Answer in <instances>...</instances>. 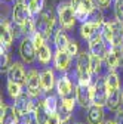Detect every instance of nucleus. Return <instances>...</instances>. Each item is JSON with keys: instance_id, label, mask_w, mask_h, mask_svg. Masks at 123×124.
I'll return each instance as SVG.
<instances>
[{"instance_id": "f257e3e1", "label": "nucleus", "mask_w": 123, "mask_h": 124, "mask_svg": "<svg viewBox=\"0 0 123 124\" xmlns=\"http://www.w3.org/2000/svg\"><path fill=\"white\" fill-rule=\"evenodd\" d=\"M56 13L51 8H44L39 15L34 16V27L36 31L40 33L46 40L51 39V36L55 33V24H56Z\"/></svg>"}, {"instance_id": "f03ea898", "label": "nucleus", "mask_w": 123, "mask_h": 124, "mask_svg": "<svg viewBox=\"0 0 123 124\" xmlns=\"http://www.w3.org/2000/svg\"><path fill=\"white\" fill-rule=\"evenodd\" d=\"M56 16L59 27H62L64 30L70 31L74 28L76 22H77V16H76V8L70 0H62L56 6Z\"/></svg>"}, {"instance_id": "7ed1b4c3", "label": "nucleus", "mask_w": 123, "mask_h": 124, "mask_svg": "<svg viewBox=\"0 0 123 124\" xmlns=\"http://www.w3.org/2000/svg\"><path fill=\"white\" fill-rule=\"evenodd\" d=\"M108 101V89L105 84L104 75H97L95 81L92 83V103L105 106Z\"/></svg>"}, {"instance_id": "20e7f679", "label": "nucleus", "mask_w": 123, "mask_h": 124, "mask_svg": "<svg viewBox=\"0 0 123 124\" xmlns=\"http://www.w3.org/2000/svg\"><path fill=\"white\" fill-rule=\"evenodd\" d=\"M25 93L33 99H37L42 96L43 89L40 83V72L36 68H31L27 71V81H25Z\"/></svg>"}, {"instance_id": "39448f33", "label": "nucleus", "mask_w": 123, "mask_h": 124, "mask_svg": "<svg viewBox=\"0 0 123 124\" xmlns=\"http://www.w3.org/2000/svg\"><path fill=\"white\" fill-rule=\"evenodd\" d=\"M56 95L59 98H67V96H73L77 99V90H76V86L73 83V80L68 77L67 72H62L58 78H56Z\"/></svg>"}, {"instance_id": "423d86ee", "label": "nucleus", "mask_w": 123, "mask_h": 124, "mask_svg": "<svg viewBox=\"0 0 123 124\" xmlns=\"http://www.w3.org/2000/svg\"><path fill=\"white\" fill-rule=\"evenodd\" d=\"M18 52H19V58H21V61L24 62V64L31 65L33 62L37 59V49H36L31 37H22L21 39Z\"/></svg>"}, {"instance_id": "0eeeda50", "label": "nucleus", "mask_w": 123, "mask_h": 124, "mask_svg": "<svg viewBox=\"0 0 123 124\" xmlns=\"http://www.w3.org/2000/svg\"><path fill=\"white\" fill-rule=\"evenodd\" d=\"M33 13L30 12L28 6L21 3V2H15L12 9H10V21L13 24H17V25H24L25 22H28L30 19H33Z\"/></svg>"}, {"instance_id": "6e6552de", "label": "nucleus", "mask_w": 123, "mask_h": 124, "mask_svg": "<svg viewBox=\"0 0 123 124\" xmlns=\"http://www.w3.org/2000/svg\"><path fill=\"white\" fill-rule=\"evenodd\" d=\"M107 71H117L123 67V44H116L104 59Z\"/></svg>"}, {"instance_id": "1a4fd4ad", "label": "nucleus", "mask_w": 123, "mask_h": 124, "mask_svg": "<svg viewBox=\"0 0 123 124\" xmlns=\"http://www.w3.org/2000/svg\"><path fill=\"white\" fill-rule=\"evenodd\" d=\"M88 47H89L90 55L98 56V58H102V59H105V56L108 55V52H110V49H111L110 46L104 41L101 33H97L94 37L88 41Z\"/></svg>"}, {"instance_id": "9d476101", "label": "nucleus", "mask_w": 123, "mask_h": 124, "mask_svg": "<svg viewBox=\"0 0 123 124\" xmlns=\"http://www.w3.org/2000/svg\"><path fill=\"white\" fill-rule=\"evenodd\" d=\"M34 103H36V101L31 96H28L25 92L21 96H18L17 99H13V108H15V111H17V114L19 117L31 114L33 108H34Z\"/></svg>"}, {"instance_id": "9b49d317", "label": "nucleus", "mask_w": 123, "mask_h": 124, "mask_svg": "<svg viewBox=\"0 0 123 124\" xmlns=\"http://www.w3.org/2000/svg\"><path fill=\"white\" fill-rule=\"evenodd\" d=\"M8 81H13V83L21 84V86H25L27 71H25V67H24V62H17L15 61L9 67V70H8Z\"/></svg>"}, {"instance_id": "f8f14e48", "label": "nucleus", "mask_w": 123, "mask_h": 124, "mask_svg": "<svg viewBox=\"0 0 123 124\" xmlns=\"http://www.w3.org/2000/svg\"><path fill=\"white\" fill-rule=\"evenodd\" d=\"M71 59L73 56L67 52V50H55L53 53V68L58 72H68L70 67H71Z\"/></svg>"}, {"instance_id": "ddd939ff", "label": "nucleus", "mask_w": 123, "mask_h": 124, "mask_svg": "<svg viewBox=\"0 0 123 124\" xmlns=\"http://www.w3.org/2000/svg\"><path fill=\"white\" fill-rule=\"evenodd\" d=\"M76 103H77V99L73 96H67V98H61L59 99V106H58V114L61 117L62 121H67L71 118L73 111L76 108Z\"/></svg>"}, {"instance_id": "4468645a", "label": "nucleus", "mask_w": 123, "mask_h": 124, "mask_svg": "<svg viewBox=\"0 0 123 124\" xmlns=\"http://www.w3.org/2000/svg\"><path fill=\"white\" fill-rule=\"evenodd\" d=\"M86 121H88V124H104L105 123L104 106L92 103L86 109Z\"/></svg>"}, {"instance_id": "2eb2a0df", "label": "nucleus", "mask_w": 123, "mask_h": 124, "mask_svg": "<svg viewBox=\"0 0 123 124\" xmlns=\"http://www.w3.org/2000/svg\"><path fill=\"white\" fill-rule=\"evenodd\" d=\"M40 83H42V89L44 93H51L53 90V87L56 86V77L53 70L51 68H44L40 71Z\"/></svg>"}, {"instance_id": "dca6fc26", "label": "nucleus", "mask_w": 123, "mask_h": 124, "mask_svg": "<svg viewBox=\"0 0 123 124\" xmlns=\"http://www.w3.org/2000/svg\"><path fill=\"white\" fill-rule=\"evenodd\" d=\"M76 90H77V103L88 109L92 105V84L90 86H80L76 84Z\"/></svg>"}, {"instance_id": "f3484780", "label": "nucleus", "mask_w": 123, "mask_h": 124, "mask_svg": "<svg viewBox=\"0 0 123 124\" xmlns=\"http://www.w3.org/2000/svg\"><path fill=\"white\" fill-rule=\"evenodd\" d=\"M2 34H0V40H2V46L10 47V44L13 43L15 33H13V25L12 21L9 19H2Z\"/></svg>"}, {"instance_id": "a211bd4d", "label": "nucleus", "mask_w": 123, "mask_h": 124, "mask_svg": "<svg viewBox=\"0 0 123 124\" xmlns=\"http://www.w3.org/2000/svg\"><path fill=\"white\" fill-rule=\"evenodd\" d=\"M19 115L17 114V111H15L13 105H8L2 101V120H0V123L2 124H19Z\"/></svg>"}, {"instance_id": "6ab92c4d", "label": "nucleus", "mask_w": 123, "mask_h": 124, "mask_svg": "<svg viewBox=\"0 0 123 124\" xmlns=\"http://www.w3.org/2000/svg\"><path fill=\"white\" fill-rule=\"evenodd\" d=\"M95 8H97L95 0H85V2H80L77 6H76V16H77V21L80 24L86 22L88 15L92 12V9H95Z\"/></svg>"}, {"instance_id": "aec40b11", "label": "nucleus", "mask_w": 123, "mask_h": 124, "mask_svg": "<svg viewBox=\"0 0 123 124\" xmlns=\"http://www.w3.org/2000/svg\"><path fill=\"white\" fill-rule=\"evenodd\" d=\"M70 40L71 39L67 36V30H64L62 27L55 30V33H53V46H55L56 50H67V46H68Z\"/></svg>"}, {"instance_id": "412c9836", "label": "nucleus", "mask_w": 123, "mask_h": 124, "mask_svg": "<svg viewBox=\"0 0 123 124\" xmlns=\"http://www.w3.org/2000/svg\"><path fill=\"white\" fill-rule=\"evenodd\" d=\"M49 112L46 109V106L43 103V99L40 101H36L34 103V108H33V117H34V121L36 124H46L48 123V118H49Z\"/></svg>"}, {"instance_id": "4be33fe9", "label": "nucleus", "mask_w": 123, "mask_h": 124, "mask_svg": "<svg viewBox=\"0 0 123 124\" xmlns=\"http://www.w3.org/2000/svg\"><path fill=\"white\" fill-rule=\"evenodd\" d=\"M99 25H97V24H92V22H89V21H86V22H82L80 24V28H79V34H80V37L83 39V40H86V41H89L92 37H94L97 33H99Z\"/></svg>"}, {"instance_id": "5701e85b", "label": "nucleus", "mask_w": 123, "mask_h": 124, "mask_svg": "<svg viewBox=\"0 0 123 124\" xmlns=\"http://www.w3.org/2000/svg\"><path fill=\"white\" fill-rule=\"evenodd\" d=\"M37 61L43 67H48L51 64V61H53V52L48 43H44L43 46H40L37 49Z\"/></svg>"}, {"instance_id": "b1692460", "label": "nucleus", "mask_w": 123, "mask_h": 124, "mask_svg": "<svg viewBox=\"0 0 123 124\" xmlns=\"http://www.w3.org/2000/svg\"><path fill=\"white\" fill-rule=\"evenodd\" d=\"M104 78H105V84H107V89H108V93L120 90V78H119V74L116 71H107Z\"/></svg>"}, {"instance_id": "393cba45", "label": "nucleus", "mask_w": 123, "mask_h": 124, "mask_svg": "<svg viewBox=\"0 0 123 124\" xmlns=\"http://www.w3.org/2000/svg\"><path fill=\"white\" fill-rule=\"evenodd\" d=\"M122 105H123L122 90H116V92L108 93V101H107L105 108H108L110 111H117V109H120V108H122Z\"/></svg>"}, {"instance_id": "a878e982", "label": "nucleus", "mask_w": 123, "mask_h": 124, "mask_svg": "<svg viewBox=\"0 0 123 124\" xmlns=\"http://www.w3.org/2000/svg\"><path fill=\"white\" fill-rule=\"evenodd\" d=\"M111 28H113V44H123V22L119 19H111Z\"/></svg>"}, {"instance_id": "bb28decb", "label": "nucleus", "mask_w": 123, "mask_h": 124, "mask_svg": "<svg viewBox=\"0 0 123 124\" xmlns=\"http://www.w3.org/2000/svg\"><path fill=\"white\" fill-rule=\"evenodd\" d=\"M99 33L104 39V41L110 46V47H113V28H111V22L110 21H104V24L101 25L99 28Z\"/></svg>"}, {"instance_id": "cd10ccee", "label": "nucleus", "mask_w": 123, "mask_h": 124, "mask_svg": "<svg viewBox=\"0 0 123 124\" xmlns=\"http://www.w3.org/2000/svg\"><path fill=\"white\" fill-rule=\"evenodd\" d=\"M43 103L46 106L49 114H53V112H58V106H59V99L56 95H52V93H48V96L43 99Z\"/></svg>"}, {"instance_id": "c85d7f7f", "label": "nucleus", "mask_w": 123, "mask_h": 124, "mask_svg": "<svg viewBox=\"0 0 123 124\" xmlns=\"http://www.w3.org/2000/svg\"><path fill=\"white\" fill-rule=\"evenodd\" d=\"M25 90H22V86L18 84V83H13V81H8L6 84V93H8V96L13 101V99H17L18 96H21L22 93Z\"/></svg>"}, {"instance_id": "c756f323", "label": "nucleus", "mask_w": 123, "mask_h": 124, "mask_svg": "<svg viewBox=\"0 0 123 124\" xmlns=\"http://www.w3.org/2000/svg\"><path fill=\"white\" fill-rule=\"evenodd\" d=\"M86 21H89V22H92V24H97V25H102L104 24V21H105V18H104V12H102V9L101 8H95V9H92V12L88 15V19Z\"/></svg>"}, {"instance_id": "7c9ffc66", "label": "nucleus", "mask_w": 123, "mask_h": 124, "mask_svg": "<svg viewBox=\"0 0 123 124\" xmlns=\"http://www.w3.org/2000/svg\"><path fill=\"white\" fill-rule=\"evenodd\" d=\"M102 67H105V62L102 58L90 55V71L94 75H101L102 74Z\"/></svg>"}, {"instance_id": "2f4dec72", "label": "nucleus", "mask_w": 123, "mask_h": 124, "mask_svg": "<svg viewBox=\"0 0 123 124\" xmlns=\"http://www.w3.org/2000/svg\"><path fill=\"white\" fill-rule=\"evenodd\" d=\"M9 52L6 46H2V50H0V65H2V71H8L9 67L12 64H9Z\"/></svg>"}, {"instance_id": "473e14b6", "label": "nucleus", "mask_w": 123, "mask_h": 124, "mask_svg": "<svg viewBox=\"0 0 123 124\" xmlns=\"http://www.w3.org/2000/svg\"><path fill=\"white\" fill-rule=\"evenodd\" d=\"M114 18L123 22V0H114Z\"/></svg>"}, {"instance_id": "72a5a7b5", "label": "nucleus", "mask_w": 123, "mask_h": 124, "mask_svg": "<svg viewBox=\"0 0 123 124\" xmlns=\"http://www.w3.org/2000/svg\"><path fill=\"white\" fill-rule=\"evenodd\" d=\"M67 52L74 58V56H77L79 53H80V49H79V43L76 41L74 39L73 40H70V43H68V46H67Z\"/></svg>"}, {"instance_id": "f704fd0d", "label": "nucleus", "mask_w": 123, "mask_h": 124, "mask_svg": "<svg viewBox=\"0 0 123 124\" xmlns=\"http://www.w3.org/2000/svg\"><path fill=\"white\" fill-rule=\"evenodd\" d=\"M46 124H62V120H61V117H59L58 112H53V114L49 115L48 123H46Z\"/></svg>"}, {"instance_id": "c9c22d12", "label": "nucleus", "mask_w": 123, "mask_h": 124, "mask_svg": "<svg viewBox=\"0 0 123 124\" xmlns=\"http://www.w3.org/2000/svg\"><path fill=\"white\" fill-rule=\"evenodd\" d=\"M95 3H97L98 8H101L102 10H105V9H108V8L111 6L113 0H95Z\"/></svg>"}, {"instance_id": "e433bc0d", "label": "nucleus", "mask_w": 123, "mask_h": 124, "mask_svg": "<svg viewBox=\"0 0 123 124\" xmlns=\"http://www.w3.org/2000/svg\"><path fill=\"white\" fill-rule=\"evenodd\" d=\"M114 120L117 121V124H123V108H120V109L116 111V117Z\"/></svg>"}, {"instance_id": "4c0bfd02", "label": "nucleus", "mask_w": 123, "mask_h": 124, "mask_svg": "<svg viewBox=\"0 0 123 124\" xmlns=\"http://www.w3.org/2000/svg\"><path fill=\"white\" fill-rule=\"evenodd\" d=\"M17 2H21V3H24V5L30 6V5H31V3H34L36 0H17Z\"/></svg>"}, {"instance_id": "58836bf2", "label": "nucleus", "mask_w": 123, "mask_h": 124, "mask_svg": "<svg viewBox=\"0 0 123 124\" xmlns=\"http://www.w3.org/2000/svg\"><path fill=\"white\" fill-rule=\"evenodd\" d=\"M70 2H71V3H73V6L76 8V6H77L80 2H85V0H70Z\"/></svg>"}, {"instance_id": "ea45409f", "label": "nucleus", "mask_w": 123, "mask_h": 124, "mask_svg": "<svg viewBox=\"0 0 123 124\" xmlns=\"http://www.w3.org/2000/svg\"><path fill=\"white\" fill-rule=\"evenodd\" d=\"M104 124H117V121H116V120L113 118V120H107V121H105Z\"/></svg>"}, {"instance_id": "a19ab883", "label": "nucleus", "mask_w": 123, "mask_h": 124, "mask_svg": "<svg viewBox=\"0 0 123 124\" xmlns=\"http://www.w3.org/2000/svg\"><path fill=\"white\" fill-rule=\"evenodd\" d=\"M62 124H73V123H71L70 120H67V121H62Z\"/></svg>"}, {"instance_id": "79ce46f5", "label": "nucleus", "mask_w": 123, "mask_h": 124, "mask_svg": "<svg viewBox=\"0 0 123 124\" xmlns=\"http://www.w3.org/2000/svg\"><path fill=\"white\" fill-rule=\"evenodd\" d=\"M6 3H10V2H17V0H5Z\"/></svg>"}, {"instance_id": "37998d69", "label": "nucleus", "mask_w": 123, "mask_h": 124, "mask_svg": "<svg viewBox=\"0 0 123 124\" xmlns=\"http://www.w3.org/2000/svg\"><path fill=\"white\" fill-rule=\"evenodd\" d=\"M122 101H123V89H122Z\"/></svg>"}, {"instance_id": "c03bdc74", "label": "nucleus", "mask_w": 123, "mask_h": 124, "mask_svg": "<svg viewBox=\"0 0 123 124\" xmlns=\"http://www.w3.org/2000/svg\"><path fill=\"white\" fill-rule=\"evenodd\" d=\"M76 124H83V123H76Z\"/></svg>"}]
</instances>
